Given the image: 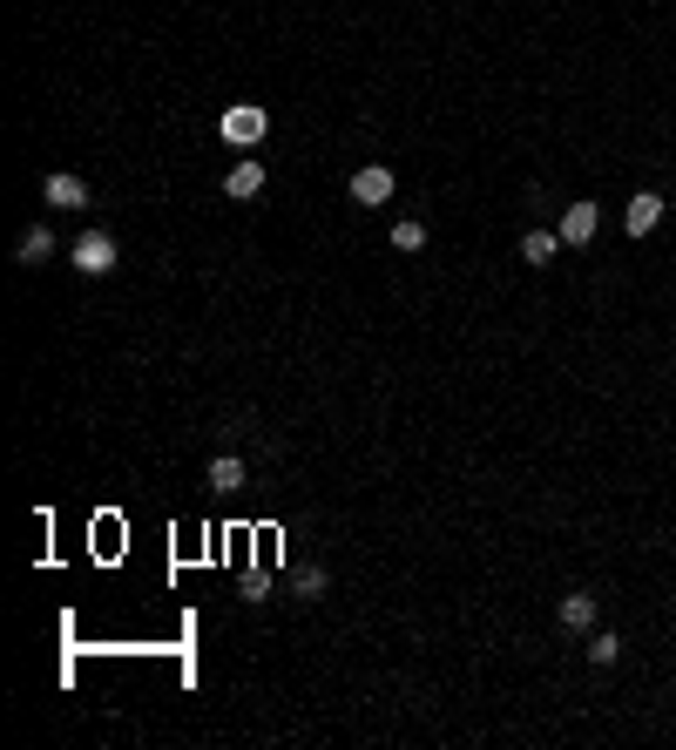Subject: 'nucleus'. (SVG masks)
I'll return each mask as SVG.
<instances>
[{
  "label": "nucleus",
  "mask_w": 676,
  "mask_h": 750,
  "mask_svg": "<svg viewBox=\"0 0 676 750\" xmlns=\"http://www.w3.org/2000/svg\"><path fill=\"white\" fill-rule=\"evenodd\" d=\"M217 136H224V142H237V149H257V142L271 136V109H257V102H237V109H224Z\"/></svg>",
  "instance_id": "obj_1"
},
{
  "label": "nucleus",
  "mask_w": 676,
  "mask_h": 750,
  "mask_svg": "<svg viewBox=\"0 0 676 750\" xmlns=\"http://www.w3.org/2000/svg\"><path fill=\"white\" fill-rule=\"evenodd\" d=\"M589 663L595 669H616L622 663V636H616V629H589Z\"/></svg>",
  "instance_id": "obj_10"
},
{
  "label": "nucleus",
  "mask_w": 676,
  "mask_h": 750,
  "mask_svg": "<svg viewBox=\"0 0 676 750\" xmlns=\"http://www.w3.org/2000/svg\"><path fill=\"white\" fill-rule=\"evenodd\" d=\"M393 250H426V223L420 217H399L393 223Z\"/></svg>",
  "instance_id": "obj_12"
},
{
  "label": "nucleus",
  "mask_w": 676,
  "mask_h": 750,
  "mask_svg": "<svg viewBox=\"0 0 676 750\" xmlns=\"http://www.w3.org/2000/svg\"><path fill=\"white\" fill-rule=\"evenodd\" d=\"M595 223H602V210H595L589 196H582V203H568V210H562V223H555V230H562V244H589V237H595Z\"/></svg>",
  "instance_id": "obj_5"
},
{
  "label": "nucleus",
  "mask_w": 676,
  "mask_h": 750,
  "mask_svg": "<svg viewBox=\"0 0 676 750\" xmlns=\"http://www.w3.org/2000/svg\"><path fill=\"white\" fill-rule=\"evenodd\" d=\"M656 223H663V196L636 190V196H629V210H622V230H629V237H649Z\"/></svg>",
  "instance_id": "obj_4"
},
{
  "label": "nucleus",
  "mask_w": 676,
  "mask_h": 750,
  "mask_svg": "<svg viewBox=\"0 0 676 750\" xmlns=\"http://www.w3.org/2000/svg\"><path fill=\"white\" fill-rule=\"evenodd\" d=\"M75 271H82V278H109L115 271V237L109 230H82V237H75Z\"/></svg>",
  "instance_id": "obj_3"
},
{
  "label": "nucleus",
  "mask_w": 676,
  "mask_h": 750,
  "mask_svg": "<svg viewBox=\"0 0 676 750\" xmlns=\"http://www.w3.org/2000/svg\"><path fill=\"white\" fill-rule=\"evenodd\" d=\"M562 629H575V636H582V629H595V595H582V588H575V595H562Z\"/></svg>",
  "instance_id": "obj_9"
},
{
  "label": "nucleus",
  "mask_w": 676,
  "mask_h": 750,
  "mask_svg": "<svg viewBox=\"0 0 676 750\" xmlns=\"http://www.w3.org/2000/svg\"><path fill=\"white\" fill-rule=\"evenodd\" d=\"M224 190L237 196V203H251L257 190H264V163H230V176H224Z\"/></svg>",
  "instance_id": "obj_7"
},
{
  "label": "nucleus",
  "mask_w": 676,
  "mask_h": 750,
  "mask_svg": "<svg viewBox=\"0 0 676 750\" xmlns=\"http://www.w3.org/2000/svg\"><path fill=\"white\" fill-rule=\"evenodd\" d=\"M555 250H562V230H528V237H521V257H528V264H555Z\"/></svg>",
  "instance_id": "obj_11"
},
{
  "label": "nucleus",
  "mask_w": 676,
  "mask_h": 750,
  "mask_svg": "<svg viewBox=\"0 0 676 750\" xmlns=\"http://www.w3.org/2000/svg\"><path fill=\"white\" fill-rule=\"evenodd\" d=\"M298 595H311V602H318V595H325V568H305V575H298Z\"/></svg>",
  "instance_id": "obj_14"
},
{
  "label": "nucleus",
  "mask_w": 676,
  "mask_h": 750,
  "mask_svg": "<svg viewBox=\"0 0 676 750\" xmlns=\"http://www.w3.org/2000/svg\"><path fill=\"white\" fill-rule=\"evenodd\" d=\"M41 196H48L55 210H88V183L82 176H68V169H55V176L41 183Z\"/></svg>",
  "instance_id": "obj_6"
},
{
  "label": "nucleus",
  "mask_w": 676,
  "mask_h": 750,
  "mask_svg": "<svg viewBox=\"0 0 676 750\" xmlns=\"http://www.w3.org/2000/svg\"><path fill=\"white\" fill-rule=\"evenodd\" d=\"M244 480H251V467H244L237 453H224V460H210V487H217V494H237Z\"/></svg>",
  "instance_id": "obj_8"
},
{
  "label": "nucleus",
  "mask_w": 676,
  "mask_h": 750,
  "mask_svg": "<svg viewBox=\"0 0 676 750\" xmlns=\"http://www.w3.org/2000/svg\"><path fill=\"white\" fill-rule=\"evenodd\" d=\"M48 250H55V237H48V223H34L28 237H21V264H41Z\"/></svg>",
  "instance_id": "obj_13"
},
{
  "label": "nucleus",
  "mask_w": 676,
  "mask_h": 750,
  "mask_svg": "<svg viewBox=\"0 0 676 750\" xmlns=\"http://www.w3.org/2000/svg\"><path fill=\"white\" fill-rule=\"evenodd\" d=\"M352 203H366V210H379V203H393V190H399V176L386 163H366V169H352Z\"/></svg>",
  "instance_id": "obj_2"
}]
</instances>
